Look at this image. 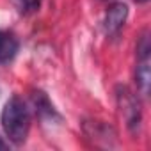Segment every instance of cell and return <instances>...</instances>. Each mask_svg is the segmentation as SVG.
I'll return each mask as SVG.
<instances>
[{
  "label": "cell",
  "instance_id": "1",
  "mask_svg": "<svg viewBox=\"0 0 151 151\" xmlns=\"http://www.w3.org/2000/svg\"><path fill=\"white\" fill-rule=\"evenodd\" d=\"M0 123H2L6 137L13 144H23L30 130V110L27 103L20 96L9 98L2 109V114H0Z\"/></svg>",
  "mask_w": 151,
  "mask_h": 151
},
{
  "label": "cell",
  "instance_id": "2",
  "mask_svg": "<svg viewBox=\"0 0 151 151\" xmlns=\"http://www.w3.org/2000/svg\"><path fill=\"white\" fill-rule=\"evenodd\" d=\"M149 53H151V43H149L147 32H144L137 45V69H135L137 87L142 96H147L149 86H151V69H149L151 57H149Z\"/></svg>",
  "mask_w": 151,
  "mask_h": 151
},
{
  "label": "cell",
  "instance_id": "3",
  "mask_svg": "<svg viewBox=\"0 0 151 151\" xmlns=\"http://www.w3.org/2000/svg\"><path fill=\"white\" fill-rule=\"evenodd\" d=\"M117 105L121 109V114L126 121V126L130 130H137L140 124V103L139 98L128 89V87H119L117 89Z\"/></svg>",
  "mask_w": 151,
  "mask_h": 151
},
{
  "label": "cell",
  "instance_id": "4",
  "mask_svg": "<svg viewBox=\"0 0 151 151\" xmlns=\"http://www.w3.org/2000/svg\"><path fill=\"white\" fill-rule=\"evenodd\" d=\"M128 18V7L123 4V2H117V4H112L107 13H105V18H103V30L107 36H116L124 22Z\"/></svg>",
  "mask_w": 151,
  "mask_h": 151
},
{
  "label": "cell",
  "instance_id": "5",
  "mask_svg": "<svg viewBox=\"0 0 151 151\" xmlns=\"http://www.w3.org/2000/svg\"><path fill=\"white\" fill-rule=\"evenodd\" d=\"M20 50L18 37L9 30H0V64H9Z\"/></svg>",
  "mask_w": 151,
  "mask_h": 151
},
{
  "label": "cell",
  "instance_id": "6",
  "mask_svg": "<svg viewBox=\"0 0 151 151\" xmlns=\"http://www.w3.org/2000/svg\"><path fill=\"white\" fill-rule=\"evenodd\" d=\"M32 101H34V107H36L37 116H41V117H50V119H52L53 116H57V112H55L53 105L50 103V100L46 98V94H45V93L36 91V93L32 94Z\"/></svg>",
  "mask_w": 151,
  "mask_h": 151
},
{
  "label": "cell",
  "instance_id": "7",
  "mask_svg": "<svg viewBox=\"0 0 151 151\" xmlns=\"http://www.w3.org/2000/svg\"><path fill=\"white\" fill-rule=\"evenodd\" d=\"M41 2H43V0H13V4L16 6V9L22 14H30V13L37 11Z\"/></svg>",
  "mask_w": 151,
  "mask_h": 151
},
{
  "label": "cell",
  "instance_id": "8",
  "mask_svg": "<svg viewBox=\"0 0 151 151\" xmlns=\"http://www.w3.org/2000/svg\"><path fill=\"white\" fill-rule=\"evenodd\" d=\"M6 147H7V144L2 140V137H0V149H6Z\"/></svg>",
  "mask_w": 151,
  "mask_h": 151
},
{
  "label": "cell",
  "instance_id": "9",
  "mask_svg": "<svg viewBox=\"0 0 151 151\" xmlns=\"http://www.w3.org/2000/svg\"><path fill=\"white\" fill-rule=\"evenodd\" d=\"M137 4H144V2H147V0H135Z\"/></svg>",
  "mask_w": 151,
  "mask_h": 151
}]
</instances>
